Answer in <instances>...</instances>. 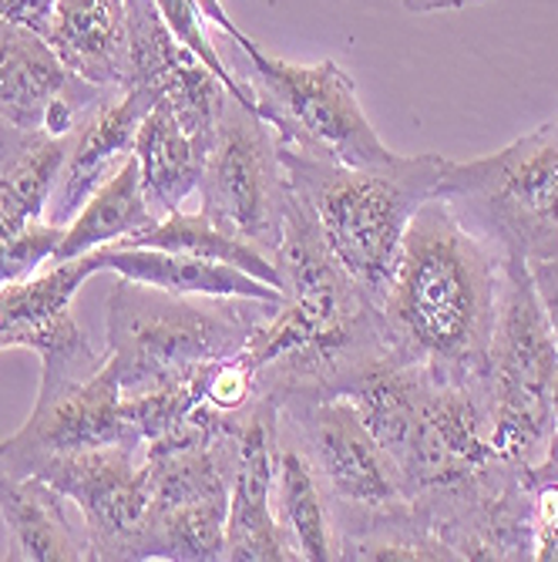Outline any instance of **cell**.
<instances>
[{
  "label": "cell",
  "mask_w": 558,
  "mask_h": 562,
  "mask_svg": "<svg viewBox=\"0 0 558 562\" xmlns=\"http://www.w3.org/2000/svg\"><path fill=\"white\" fill-rule=\"evenodd\" d=\"M501 257L441 195L414 213L377 303L384 340L441 381L485 378L498 314Z\"/></svg>",
  "instance_id": "obj_1"
},
{
  "label": "cell",
  "mask_w": 558,
  "mask_h": 562,
  "mask_svg": "<svg viewBox=\"0 0 558 562\" xmlns=\"http://www.w3.org/2000/svg\"><path fill=\"white\" fill-rule=\"evenodd\" d=\"M289 189L307 202L323 239L357 286L380 303L414 213L431 195L444 159L437 151L394 156L384 166L353 169L280 148Z\"/></svg>",
  "instance_id": "obj_2"
},
{
  "label": "cell",
  "mask_w": 558,
  "mask_h": 562,
  "mask_svg": "<svg viewBox=\"0 0 558 562\" xmlns=\"http://www.w3.org/2000/svg\"><path fill=\"white\" fill-rule=\"evenodd\" d=\"M283 300L179 296L118 277L105 314V368L122 394L175 384L246 347Z\"/></svg>",
  "instance_id": "obj_3"
},
{
  "label": "cell",
  "mask_w": 558,
  "mask_h": 562,
  "mask_svg": "<svg viewBox=\"0 0 558 562\" xmlns=\"http://www.w3.org/2000/svg\"><path fill=\"white\" fill-rule=\"evenodd\" d=\"M437 195L501 260L538 263L558 252V119L491 156L444 159Z\"/></svg>",
  "instance_id": "obj_4"
},
{
  "label": "cell",
  "mask_w": 558,
  "mask_h": 562,
  "mask_svg": "<svg viewBox=\"0 0 558 562\" xmlns=\"http://www.w3.org/2000/svg\"><path fill=\"white\" fill-rule=\"evenodd\" d=\"M229 68L249 91L252 109L273 125L280 148L353 169L384 166L397 156L371 125L357 85L333 58L293 65L266 55L260 44L246 50L232 44Z\"/></svg>",
  "instance_id": "obj_5"
},
{
  "label": "cell",
  "mask_w": 558,
  "mask_h": 562,
  "mask_svg": "<svg viewBox=\"0 0 558 562\" xmlns=\"http://www.w3.org/2000/svg\"><path fill=\"white\" fill-rule=\"evenodd\" d=\"M558 347L525 260H501L498 314L485 357V387L491 407V445L501 462L535 469L551 422V384Z\"/></svg>",
  "instance_id": "obj_6"
},
{
  "label": "cell",
  "mask_w": 558,
  "mask_h": 562,
  "mask_svg": "<svg viewBox=\"0 0 558 562\" xmlns=\"http://www.w3.org/2000/svg\"><path fill=\"white\" fill-rule=\"evenodd\" d=\"M283 422L293 428L299 445L323 482L333 508L337 539L367 526L371 519L400 513L411 505V488L394 454L367 428L357 404L343 394L286 401L280 404Z\"/></svg>",
  "instance_id": "obj_7"
},
{
  "label": "cell",
  "mask_w": 558,
  "mask_h": 562,
  "mask_svg": "<svg viewBox=\"0 0 558 562\" xmlns=\"http://www.w3.org/2000/svg\"><path fill=\"white\" fill-rule=\"evenodd\" d=\"M232 454L236 428L232 435L206 445L145 454L151 472V492L135 546V562H216L226 555Z\"/></svg>",
  "instance_id": "obj_8"
},
{
  "label": "cell",
  "mask_w": 558,
  "mask_h": 562,
  "mask_svg": "<svg viewBox=\"0 0 558 562\" xmlns=\"http://www.w3.org/2000/svg\"><path fill=\"white\" fill-rule=\"evenodd\" d=\"M289 179L273 125L236 94L226 98L198 182V213L273 257L283 236Z\"/></svg>",
  "instance_id": "obj_9"
},
{
  "label": "cell",
  "mask_w": 558,
  "mask_h": 562,
  "mask_svg": "<svg viewBox=\"0 0 558 562\" xmlns=\"http://www.w3.org/2000/svg\"><path fill=\"white\" fill-rule=\"evenodd\" d=\"M94 445L138 448L122 418V391L105 368V353L91 361H41L34 412L0 441V469L31 475L41 458Z\"/></svg>",
  "instance_id": "obj_10"
},
{
  "label": "cell",
  "mask_w": 558,
  "mask_h": 562,
  "mask_svg": "<svg viewBox=\"0 0 558 562\" xmlns=\"http://www.w3.org/2000/svg\"><path fill=\"white\" fill-rule=\"evenodd\" d=\"M31 475L58 488L81 513L91 559L135 562L151 492V472L141 448L94 445L61 451L41 458Z\"/></svg>",
  "instance_id": "obj_11"
},
{
  "label": "cell",
  "mask_w": 558,
  "mask_h": 562,
  "mask_svg": "<svg viewBox=\"0 0 558 562\" xmlns=\"http://www.w3.org/2000/svg\"><path fill=\"white\" fill-rule=\"evenodd\" d=\"M411 502L454 559H532V485L519 465L498 458L462 482L411 495Z\"/></svg>",
  "instance_id": "obj_12"
},
{
  "label": "cell",
  "mask_w": 558,
  "mask_h": 562,
  "mask_svg": "<svg viewBox=\"0 0 558 562\" xmlns=\"http://www.w3.org/2000/svg\"><path fill=\"white\" fill-rule=\"evenodd\" d=\"M125 8L128 58L122 88H145L156 105L169 109L175 122L209 151L229 88L175 41L156 0H125Z\"/></svg>",
  "instance_id": "obj_13"
},
{
  "label": "cell",
  "mask_w": 558,
  "mask_h": 562,
  "mask_svg": "<svg viewBox=\"0 0 558 562\" xmlns=\"http://www.w3.org/2000/svg\"><path fill=\"white\" fill-rule=\"evenodd\" d=\"M109 91L75 75L44 34L0 18V122L71 138Z\"/></svg>",
  "instance_id": "obj_14"
},
{
  "label": "cell",
  "mask_w": 558,
  "mask_h": 562,
  "mask_svg": "<svg viewBox=\"0 0 558 562\" xmlns=\"http://www.w3.org/2000/svg\"><path fill=\"white\" fill-rule=\"evenodd\" d=\"M491 462H498V454L485 378L441 381L431 374L408 454L400 458L411 495L462 482Z\"/></svg>",
  "instance_id": "obj_15"
},
{
  "label": "cell",
  "mask_w": 558,
  "mask_h": 562,
  "mask_svg": "<svg viewBox=\"0 0 558 562\" xmlns=\"http://www.w3.org/2000/svg\"><path fill=\"white\" fill-rule=\"evenodd\" d=\"M276 425L280 407L270 397L252 401L236 425L223 555L229 562H293V552L273 513Z\"/></svg>",
  "instance_id": "obj_16"
},
{
  "label": "cell",
  "mask_w": 558,
  "mask_h": 562,
  "mask_svg": "<svg viewBox=\"0 0 558 562\" xmlns=\"http://www.w3.org/2000/svg\"><path fill=\"white\" fill-rule=\"evenodd\" d=\"M98 252L47 263L27 280L0 286V350H34L41 361H91L98 350L71 303L84 280L98 277Z\"/></svg>",
  "instance_id": "obj_17"
},
{
  "label": "cell",
  "mask_w": 558,
  "mask_h": 562,
  "mask_svg": "<svg viewBox=\"0 0 558 562\" xmlns=\"http://www.w3.org/2000/svg\"><path fill=\"white\" fill-rule=\"evenodd\" d=\"M151 105L156 98L145 88H112L88 112L71 135L58 189L47 206V223L65 226L84 206L88 195L135 156V138Z\"/></svg>",
  "instance_id": "obj_18"
},
{
  "label": "cell",
  "mask_w": 558,
  "mask_h": 562,
  "mask_svg": "<svg viewBox=\"0 0 558 562\" xmlns=\"http://www.w3.org/2000/svg\"><path fill=\"white\" fill-rule=\"evenodd\" d=\"M273 513L286 536L293 559L299 562H330L340 559V539L333 508L323 482L310 462L307 448L299 445L293 428L276 425V462H273Z\"/></svg>",
  "instance_id": "obj_19"
},
{
  "label": "cell",
  "mask_w": 558,
  "mask_h": 562,
  "mask_svg": "<svg viewBox=\"0 0 558 562\" xmlns=\"http://www.w3.org/2000/svg\"><path fill=\"white\" fill-rule=\"evenodd\" d=\"M44 37L84 81L122 88L128 58L125 0H55Z\"/></svg>",
  "instance_id": "obj_20"
},
{
  "label": "cell",
  "mask_w": 558,
  "mask_h": 562,
  "mask_svg": "<svg viewBox=\"0 0 558 562\" xmlns=\"http://www.w3.org/2000/svg\"><path fill=\"white\" fill-rule=\"evenodd\" d=\"M101 273H118L179 296H246V300H286L283 290L249 277L236 267L213 263L189 252H169L151 246H101Z\"/></svg>",
  "instance_id": "obj_21"
},
{
  "label": "cell",
  "mask_w": 558,
  "mask_h": 562,
  "mask_svg": "<svg viewBox=\"0 0 558 562\" xmlns=\"http://www.w3.org/2000/svg\"><path fill=\"white\" fill-rule=\"evenodd\" d=\"M0 516L14 536V559L24 562H84L91 559L84 532H75L65 495L37 475L0 469Z\"/></svg>",
  "instance_id": "obj_22"
},
{
  "label": "cell",
  "mask_w": 558,
  "mask_h": 562,
  "mask_svg": "<svg viewBox=\"0 0 558 562\" xmlns=\"http://www.w3.org/2000/svg\"><path fill=\"white\" fill-rule=\"evenodd\" d=\"M135 162L148 210L166 220L185 206L189 195L198 192L202 169H206V148L175 122L169 109L151 105L135 138Z\"/></svg>",
  "instance_id": "obj_23"
},
{
  "label": "cell",
  "mask_w": 558,
  "mask_h": 562,
  "mask_svg": "<svg viewBox=\"0 0 558 562\" xmlns=\"http://www.w3.org/2000/svg\"><path fill=\"white\" fill-rule=\"evenodd\" d=\"M159 223V216L148 210V199L141 189L138 162L135 156L112 176L101 182L84 206L65 223V236L55 249L50 263H65L88 257L101 246H118L128 236H138Z\"/></svg>",
  "instance_id": "obj_24"
},
{
  "label": "cell",
  "mask_w": 558,
  "mask_h": 562,
  "mask_svg": "<svg viewBox=\"0 0 558 562\" xmlns=\"http://www.w3.org/2000/svg\"><path fill=\"white\" fill-rule=\"evenodd\" d=\"M71 138L47 132H18L0 159V239L47 220Z\"/></svg>",
  "instance_id": "obj_25"
},
{
  "label": "cell",
  "mask_w": 558,
  "mask_h": 562,
  "mask_svg": "<svg viewBox=\"0 0 558 562\" xmlns=\"http://www.w3.org/2000/svg\"><path fill=\"white\" fill-rule=\"evenodd\" d=\"M118 246H151V249H169V252H189V257H202V260H213V263H226L236 267L249 277H257L276 290H283L280 270L273 263V257L260 246H252L226 229H219L216 223H209L202 213H172L166 220H159L151 229L128 236Z\"/></svg>",
  "instance_id": "obj_26"
},
{
  "label": "cell",
  "mask_w": 558,
  "mask_h": 562,
  "mask_svg": "<svg viewBox=\"0 0 558 562\" xmlns=\"http://www.w3.org/2000/svg\"><path fill=\"white\" fill-rule=\"evenodd\" d=\"M340 559H353V562H374V559H418V562H454V552L428 529V522L418 516L414 502L400 513L371 519L367 526L353 529L346 536H340Z\"/></svg>",
  "instance_id": "obj_27"
},
{
  "label": "cell",
  "mask_w": 558,
  "mask_h": 562,
  "mask_svg": "<svg viewBox=\"0 0 558 562\" xmlns=\"http://www.w3.org/2000/svg\"><path fill=\"white\" fill-rule=\"evenodd\" d=\"M156 4H159V11H162V18H166L169 31L175 34V41H179L185 50H192V55L229 88V94H236L239 101H246V105L252 109L249 91L239 85V78L232 75V68H229V61H226V55H223V47H219V44L213 41V34H209L213 24L198 14V8L192 4V0H156Z\"/></svg>",
  "instance_id": "obj_28"
},
{
  "label": "cell",
  "mask_w": 558,
  "mask_h": 562,
  "mask_svg": "<svg viewBox=\"0 0 558 562\" xmlns=\"http://www.w3.org/2000/svg\"><path fill=\"white\" fill-rule=\"evenodd\" d=\"M61 236H65V226L41 220L14 236L0 239V286L27 280L37 270H44L50 257H55Z\"/></svg>",
  "instance_id": "obj_29"
},
{
  "label": "cell",
  "mask_w": 558,
  "mask_h": 562,
  "mask_svg": "<svg viewBox=\"0 0 558 562\" xmlns=\"http://www.w3.org/2000/svg\"><path fill=\"white\" fill-rule=\"evenodd\" d=\"M525 472L532 485V559L558 562V479L535 469Z\"/></svg>",
  "instance_id": "obj_30"
},
{
  "label": "cell",
  "mask_w": 558,
  "mask_h": 562,
  "mask_svg": "<svg viewBox=\"0 0 558 562\" xmlns=\"http://www.w3.org/2000/svg\"><path fill=\"white\" fill-rule=\"evenodd\" d=\"M528 270H532L538 300L545 306V317H548V327H551V337H555V347H558V252L548 260L528 263Z\"/></svg>",
  "instance_id": "obj_31"
},
{
  "label": "cell",
  "mask_w": 558,
  "mask_h": 562,
  "mask_svg": "<svg viewBox=\"0 0 558 562\" xmlns=\"http://www.w3.org/2000/svg\"><path fill=\"white\" fill-rule=\"evenodd\" d=\"M50 11H55V0H0V18L24 24L37 34H47Z\"/></svg>",
  "instance_id": "obj_32"
},
{
  "label": "cell",
  "mask_w": 558,
  "mask_h": 562,
  "mask_svg": "<svg viewBox=\"0 0 558 562\" xmlns=\"http://www.w3.org/2000/svg\"><path fill=\"white\" fill-rule=\"evenodd\" d=\"M192 4L198 8V14L202 18H206L219 34H226L229 37V44H236V47H252V44H257V41H252V37H246L236 24H232V18H229V11H226V4H223V0H192Z\"/></svg>",
  "instance_id": "obj_33"
},
{
  "label": "cell",
  "mask_w": 558,
  "mask_h": 562,
  "mask_svg": "<svg viewBox=\"0 0 558 562\" xmlns=\"http://www.w3.org/2000/svg\"><path fill=\"white\" fill-rule=\"evenodd\" d=\"M400 4L411 14H437V11H465V8L485 4V0H400Z\"/></svg>",
  "instance_id": "obj_34"
},
{
  "label": "cell",
  "mask_w": 558,
  "mask_h": 562,
  "mask_svg": "<svg viewBox=\"0 0 558 562\" xmlns=\"http://www.w3.org/2000/svg\"><path fill=\"white\" fill-rule=\"evenodd\" d=\"M535 472H542V475H548V479H558V428L551 431L548 448H545V458L535 465Z\"/></svg>",
  "instance_id": "obj_35"
},
{
  "label": "cell",
  "mask_w": 558,
  "mask_h": 562,
  "mask_svg": "<svg viewBox=\"0 0 558 562\" xmlns=\"http://www.w3.org/2000/svg\"><path fill=\"white\" fill-rule=\"evenodd\" d=\"M18 132H21V128H14V125H8V122H0V159H4V151L11 148V142L18 138Z\"/></svg>",
  "instance_id": "obj_36"
},
{
  "label": "cell",
  "mask_w": 558,
  "mask_h": 562,
  "mask_svg": "<svg viewBox=\"0 0 558 562\" xmlns=\"http://www.w3.org/2000/svg\"><path fill=\"white\" fill-rule=\"evenodd\" d=\"M551 422L558 428V374H555V384H551Z\"/></svg>",
  "instance_id": "obj_37"
}]
</instances>
